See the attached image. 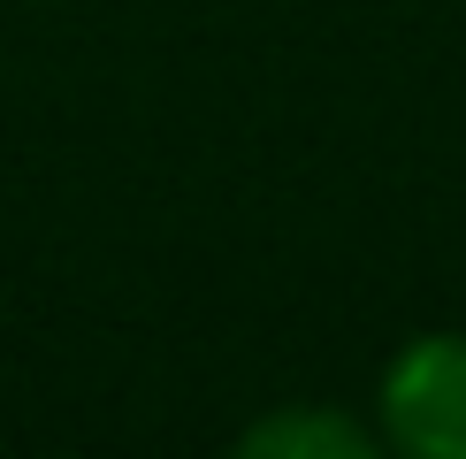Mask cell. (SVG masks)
Masks as SVG:
<instances>
[{
  "label": "cell",
  "mask_w": 466,
  "mask_h": 459,
  "mask_svg": "<svg viewBox=\"0 0 466 459\" xmlns=\"http://www.w3.org/2000/svg\"><path fill=\"white\" fill-rule=\"evenodd\" d=\"M276 444H337V452H360L352 429H329V421H276V429H252V452H276Z\"/></svg>",
  "instance_id": "cell-2"
},
{
  "label": "cell",
  "mask_w": 466,
  "mask_h": 459,
  "mask_svg": "<svg viewBox=\"0 0 466 459\" xmlns=\"http://www.w3.org/2000/svg\"><path fill=\"white\" fill-rule=\"evenodd\" d=\"M390 429L429 459H466V344L420 337L390 368Z\"/></svg>",
  "instance_id": "cell-1"
}]
</instances>
